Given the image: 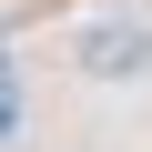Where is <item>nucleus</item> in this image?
<instances>
[{
  "mask_svg": "<svg viewBox=\"0 0 152 152\" xmlns=\"http://www.w3.org/2000/svg\"><path fill=\"white\" fill-rule=\"evenodd\" d=\"M81 71H91V81H132V71H152V31H142V20L81 31Z\"/></svg>",
  "mask_w": 152,
  "mask_h": 152,
  "instance_id": "1",
  "label": "nucleus"
}]
</instances>
